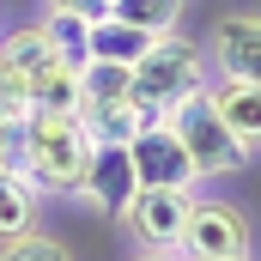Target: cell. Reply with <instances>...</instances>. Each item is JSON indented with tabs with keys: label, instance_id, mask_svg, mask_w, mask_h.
Wrapping results in <instances>:
<instances>
[{
	"label": "cell",
	"instance_id": "20",
	"mask_svg": "<svg viewBox=\"0 0 261 261\" xmlns=\"http://www.w3.org/2000/svg\"><path fill=\"white\" fill-rule=\"evenodd\" d=\"M134 261H182V255H176V249H140Z\"/></svg>",
	"mask_w": 261,
	"mask_h": 261
},
{
	"label": "cell",
	"instance_id": "22",
	"mask_svg": "<svg viewBox=\"0 0 261 261\" xmlns=\"http://www.w3.org/2000/svg\"><path fill=\"white\" fill-rule=\"evenodd\" d=\"M249 261H255V255H249Z\"/></svg>",
	"mask_w": 261,
	"mask_h": 261
},
{
	"label": "cell",
	"instance_id": "2",
	"mask_svg": "<svg viewBox=\"0 0 261 261\" xmlns=\"http://www.w3.org/2000/svg\"><path fill=\"white\" fill-rule=\"evenodd\" d=\"M213 67H206V49H200L195 37H182V31H164L140 61H134V97L146 103V110H176V103H189L200 97L213 79H206Z\"/></svg>",
	"mask_w": 261,
	"mask_h": 261
},
{
	"label": "cell",
	"instance_id": "10",
	"mask_svg": "<svg viewBox=\"0 0 261 261\" xmlns=\"http://www.w3.org/2000/svg\"><path fill=\"white\" fill-rule=\"evenodd\" d=\"M43 231V189L24 164H0V243Z\"/></svg>",
	"mask_w": 261,
	"mask_h": 261
},
{
	"label": "cell",
	"instance_id": "17",
	"mask_svg": "<svg viewBox=\"0 0 261 261\" xmlns=\"http://www.w3.org/2000/svg\"><path fill=\"white\" fill-rule=\"evenodd\" d=\"M31 110H37V103H31V79L0 67V134H18Z\"/></svg>",
	"mask_w": 261,
	"mask_h": 261
},
{
	"label": "cell",
	"instance_id": "13",
	"mask_svg": "<svg viewBox=\"0 0 261 261\" xmlns=\"http://www.w3.org/2000/svg\"><path fill=\"white\" fill-rule=\"evenodd\" d=\"M85 67H73V61H55L43 67V73H31V103L37 110H61V116H79L85 110V79H79Z\"/></svg>",
	"mask_w": 261,
	"mask_h": 261
},
{
	"label": "cell",
	"instance_id": "11",
	"mask_svg": "<svg viewBox=\"0 0 261 261\" xmlns=\"http://www.w3.org/2000/svg\"><path fill=\"white\" fill-rule=\"evenodd\" d=\"M206 97H213V110L225 116V128L237 134V146L255 152L261 146V85H249V79H213Z\"/></svg>",
	"mask_w": 261,
	"mask_h": 261
},
{
	"label": "cell",
	"instance_id": "21",
	"mask_svg": "<svg viewBox=\"0 0 261 261\" xmlns=\"http://www.w3.org/2000/svg\"><path fill=\"white\" fill-rule=\"evenodd\" d=\"M0 164H6V134H0Z\"/></svg>",
	"mask_w": 261,
	"mask_h": 261
},
{
	"label": "cell",
	"instance_id": "16",
	"mask_svg": "<svg viewBox=\"0 0 261 261\" xmlns=\"http://www.w3.org/2000/svg\"><path fill=\"white\" fill-rule=\"evenodd\" d=\"M110 12H116L122 24H140V31L164 37V31H176V24H182L189 0H110Z\"/></svg>",
	"mask_w": 261,
	"mask_h": 261
},
{
	"label": "cell",
	"instance_id": "9",
	"mask_svg": "<svg viewBox=\"0 0 261 261\" xmlns=\"http://www.w3.org/2000/svg\"><path fill=\"white\" fill-rule=\"evenodd\" d=\"M158 122V110H146L140 97H116V103H85L79 128L91 134V146H134L140 134Z\"/></svg>",
	"mask_w": 261,
	"mask_h": 261
},
{
	"label": "cell",
	"instance_id": "1",
	"mask_svg": "<svg viewBox=\"0 0 261 261\" xmlns=\"http://www.w3.org/2000/svg\"><path fill=\"white\" fill-rule=\"evenodd\" d=\"M18 146H24V170L43 195H79L85 164H91V134L79 128V116L31 110L18 128Z\"/></svg>",
	"mask_w": 261,
	"mask_h": 261
},
{
	"label": "cell",
	"instance_id": "5",
	"mask_svg": "<svg viewBox=\"0 0 261 261\" xmlns=\"http://www.w3.org/2000/svg\"><path fill=\"white\" fill-rule=\"evenodd\" d=\"M200 49H206V67L219 79H249V85H261V6L219 12L213 18V37Z\"/></svg>",
	"mask_w": 261,
	"mask_h": 261
},
{
	"label": "cell",
	"instance_id": "4",
	"mask_svg": "<svg viewBox=\"0 0 261 261\" xmlns=\"http://www.w3.org/2000/svg\"><path fill=\"white\" fill-rule=\"evenodd\" d=\"M255 237H249V219H243V206H231V200H189V225H182V243H176V255L182 261H249Z\"/></svg>",
	"mask_w": 261,
	"mask_h": 261
},
{
	"label": "cell",
	"instance_id": "14",
	"mask_svg": "<svg viewBox=\"0 0 261 261\" xmlns=\"http://www.w3.org/2000/svg\"><path fill=\"white\" fill-rule=\"evenodd\" d=\"M55 55H61V49L43 37V24H18L12 37H0V67H6V73H24V79H31V73H43Z\"/></svg>",
	"mask_w": 261,
	"mask_h": 261
},
{
	"label": "cell",
	"instance_id": "7",
	"mask_svg": "<svg viewBox=\"0 0 261 261\" xmlns=\"http://www.w3.org/2000/svg\"><path fill=\"white\" fill-rule=\"evenodd\" d=\"M189 200L182 189H134V200L122 206V225L140 249H176L182 225H189Z\"/></svg>",
	"mask_w": 261,
	"mask_h": 261
},
{
	"label": "cell",
	"instance_id": "15",
	"mask_svg": "<svg viewBox=\"0 0 261 261\" xmlns=\"http://www.w3.org/2000/svg\"><path fill=\"white\" fill-rule=\"evenodd\" d=\"M91 24L97 18H79V12H43V37L61 49V61L85 67L91 61Z\"/></svg>",
	"mask_w": 261,
	"mask_h": 261
},
{
	"label": "cell",
	"instance_id": "18",
	"mask_svg": "<svg viewBox=\"0 0 261 261\" xmlns=\"http://www.w3.org/2000/svg\"><path fill=\"white\" fill-rule=\"evenodd\" d=\"M0 261H73L67 255L61 237H49V231H31V237H12V243H0Z\"/></svg>",
	"mask_w": 261,
	"mask_h": 261
},
{
	"label": "cell",
	"instance_id": "3",
	"mask_svg": "<svg viewBox=\"0 0 261 261\" xmlns=\"http://www.w3.org/2000/svg\"><path fill=\"white\" fill-rule=\"evenodd\" d=\"M164 122H170V134L182 140V152L195 158L200 182L237 176V170L249 164V152L237 146V134L225 128V116L213 110V97H206V91H200V97H189V103H176V110H164Z\"/></svg>",
	"mask_w": 261,
	"mask_h": 261
},
{
	"label": "cell",
	"instance_id": "12",
	"mask_svg": "<svg viewBox=\"0 0 261 261\" xmlns=\"http://www.w3.org/2000/svg\"><path fill=\"white\" fill-rule=\"evenodd\" d=\"M158 37L152 31H140V24H122L116 12H103L97 24H91V61H103V67H134L146 49H152Z\"/></svg>",
	"mask_w": 261,
	"mask_h": 261
},
{
	"label": "cell",
	"instance_id": "6",
	"mask_svg": "<svg viewBox=\"0 0 261 261\" xmlns=\"http://www.w3.org/2000/svg\"><path fill=\"white\" fill-rule=\"evenodd\" d=\"M128 158H134L140 189H182V195H195V189H200L195 158L182 152V140L170 134V122H164V116H158V122H152V128L128 146Z\"/></svg>",
	"mask_w": 261,
	"mask_h": 261
},
{
	"label": "cell",
	"instance_id": "19",
	"mask_svg": "<svg viewBox=\"0 0 261 261\" xmlns=\"http://www.w3.org/2000/svg\"><path fill=\"white\" fill-rule=\"evenodd\" d=\"M49 12H79V18H103L110 12V0H43Z\"/></svg>",
	"mask_w": 261,
	"mask_h": 261
},
{
	"label": "cell",
	"instance_id": "8",
	"mask_svg": "<svg viewBox=\"0 0 261 261\" xmlns=\"http://www.w3.org/2000/svg\"><path fill=\"white\" fill-rule=\"evenodd\" d=\"M134 189H140V176H134L128 146H91V164H85L79 195L91 200V206H110V213L122 219V206L134 200Z\"/></svg>",
	"mask_w": 261,
	"mask_h": 261
}]
</instances>
